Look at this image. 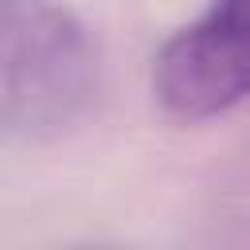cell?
Listing matches in <instances>:
<instances>
[{
  "mask_svg": "<svg viewBox=\"0 0 250 250\" xmlns=\"http://www.w3.org/2000/svg\"><path fill=\"white\" fill-rule=\"evenodd\" d=\"M102 90L90 23L62 0H0V145L35 148L74 133Z\"/></svg>",
  "mask_w": 250,
  "mask_h": 250,
  "instance_id": "1",
  "label": "cell"
},
{
  "mask_svg": "<svg viewBox=\"0 0 250 250\" xmlns=\"http://www.w3.org/2000/svg\"><path fill=\"white\" fill-rule=\"evenodd\" d=\"M152 98L180 121H203L250 98V0H211L152 59Z\"/></svg>",
  "mask_w": 250,
  "mask_h": 250,
  "instance_id": "2",
  "label": "cell"
}]
</instances>
